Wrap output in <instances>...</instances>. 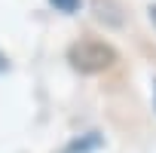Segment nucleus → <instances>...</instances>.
I'll list each match as a JSON object with an SVG mask.
<instances>
[{
	"label": "nucleus",
	"mask_w": 156,
	"mask_h": 153,
	"mask_svg": "<svg viewBox=\"0 0 156 153\" xmlns=\"http://www.w3.org/2000/svg\"><path fill=\"white\" fill-rule=\"evenodd\" d=\"M153 101H156V80H153Z\"/></svg>",
	"instance_id": "obj_6"
},
{
	"label": "nucleus",
	"mask_w": 156,
	"mask_h": 153,
	"mask_svg": "<svg viewBox=\"0 0 156 153\" xmlns=\"http://www.w3.org/2000/svg\"><path fill=\"white\" fill-rule=\"evenodd\" d=\"M67 61H70L73 70H80V73H101V70L113 67L116 49L110 43H104V40L86 37V40H76L67 49Z\"/></svg>",
	"instance_id": "obj_1"
},
{
	"label": "nucleus",
	"mask_w": 156,
	"mask_h": 153,
	"mask_svg": "<svg viewBox=\"0 0 156 153\" xmlns=\"http://www.w3.org/2000/svg\"><path fill=\"white\" fill-rule=\"evenodd\" d=\"M6 67H9V64H6V58H3V55H0V70H6Z\"/></svg>",
	"instance_id": "obj_5"
},
{
	"label": "nucleus",
	"mask_w": 156,
	"mask_h": 153,
	"mask_svg": "<svg viewBox=\"0 0 156 153\" xmlns=\"http://www.w3.org/2000/svg\"><path fill=\"white\" fill-rule=\"evenodd\" d=\"M98 144H101V135H83V138H76L73 144H67L64 153H89V150L98 147Z\"/></svg>",
	"instance_id": "obj_2"
},
{
	"label": "nucleus",
	"mask_w": 156,
	"mask_h": 153,
	"mask_svg": "<svg viewBox=\"0 0 156 153\" xmlns=\"http://www.w3.org/2000/svg\"><path fill=\"white\" fill-rule=\"evenodd\" d=\"M147 16H150V22H153V28H156V3H150V9H147Z\"/></svg>",
	"instance_id": "obj_4"
},
{
	"label": "nucleus",
	"mask_w": 156,
	"mask_h": 153,
	"mask_svg": "<svg viewBox=\"0 0 156 153\" xmlns=\"http://www.w3.org/2000/svg\"><path fill=\"white\" fill-rule=\"evenodd\" d=\"M49 3L58 9V12H76L83 6V0H49Z\"/></svg>",
	"instance_id": "obj_3"
}]
</instances>
